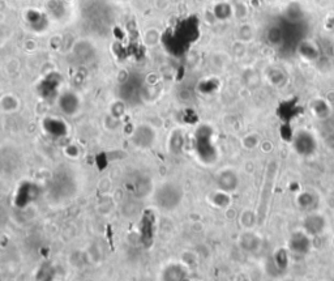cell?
<instances>
[{
  "label": "cell",
  "instance_id": "6da1fadb",
  "mask_svg": "<svg viewBox=\"0 0 334 281\" xmlns=\"http://www.w3.org/2000/svg\"><path fill=\"white\" fill-rule=\"evenodd\" d=\"M277 165L276 162H270L269 166L267 169V174H265V178H264V185L261 187V195H260V207L257 210V224L264 223L265 216H267V208L270 203V199L273 196V187L274 182H276L277 178Z\"/></svg>",
  "mask_w": 334,
  "mask_h": 281
},
{
  "label": "cell",
  "instance_id": "7a4b0ae2",
  "mask_svg": "<svg viewBox=\"0 0 334 281\" xmlns=\"http://www.w3.org/2000/svg\"><path fill=\"white\" fill-rule=\"evenodd\" d=\"M256 37V29L252 24L249 22H242V24L238 26V30H236V41H239L242 44L248 45L251 44L252 41Z\"/></svg>",
  "mask_w": 334,
  "mask_h": 281
},
{
  "label": "cell",
  "instance_id": "3957f363",
  "mask_svg": "<svg viewBox=\"0 0 334 281\" xmlns=\"http://www.w3.org/2000/svg\"><path fill=\"white\" fill-rule=\"evenodd\" d=\"M233 13L234 17L239 21H244V20L248 19L249 16V7L248 4L244 3V2H239L233 7Z\"/></svg>",
  "mask_w": 334,
  "mask_h": 281
},
{
  "label": "cell",
  "instance_id": "277c9868",
  "mask_svg": "<svg viewBox=\"0 0 334 281\" xmlns=\"http://www.w3.org/2000/svg\"><path fill=\"white\" fill-rule=\"evenodd\" d=\"M261 142H263V140H261L258 133L251 132V133H247V135L243 137L242 144L245 149H256L257 147H260Z\"/></svg>",
  "mask_w": 334,
  "mask_h": 281
},
{
  "label": "cell",
  "instance_id": "5b68a950",
  "mask_svg": "<svg viewBox=\"0 0 334 281\" xmlns=\"http://www.w3.org/2000/svg\"><path fill=\"white\" fill-rule=\"evenodd\" d=\"M267 40L270 45L278 46L282 42V31L278 26H270L267 31Z\"/></svg>",
  "mask_w": 334,
  "mask_h": 281
}]
</instances>
